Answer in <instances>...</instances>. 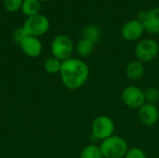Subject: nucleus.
Here are the masks:
<instances>
[{"instance_id":"39448f33","label":"nucleus","mask_w":159,"mask_h":158,"mask_svg":"<svg viewBox=\"0 0 159 158\" xmlns=\"http://www.w3.org/2000/svg\"><path fill=\"white\" fill-rule=\"evenodd\" d=\"M115 128L116 126L112 118L107 115H99L91 123L92 136L96 140L103 141L114 135Z\"/></svg>"},{"instance_id":"6ab92c4d","label":"nucleus","mask_w":159,"mask_h":158,"mask_svg":"<svg viewBox=\"0 0 159 158\" xmlns=\"http://www.w3.org/2000/svg\"><path fill=\"white\" fill-rule=\"evenodd\" d=\"M23 0H3L4 7L8 12H16L21 8Z\"/></svg>"},{"instance_id":"dca6fc26","label":"nucleus","mask_w":159,"mask_h":158,"mask_svg":"<svg viewBox=\"0 0 159 158\" xmlns=\"http://www.w3.org/2000/svg\"><path fill=\"white\" fill-rule=\"evenodd\" d=\"M80 158H104L100 146L89 144L84 147L80 153Z\"/></svg>"},{"instance_id":"20e7f679","label":"nucleus","mask_w":159,"mask_h":158,"mask_svg":"<svg viewBox=\"0 0 159 158\" xmlns=\"http://www.w3.org/2000/svg\"><path fill=\"white\" fill-rule=\"evenodd\" d=\"M52 56L63 61L70 59L74 51V43L72 39L65 34H59L51 42Z\"/></svg>"},{"instance_id":"423d86ee","label":"nucleus","mask_w":159,"mask_h":158,"mask_svg":"<svg viewBox=\"0 0 159 158\" xmlns=\"http://www.w3.org/2000/svg\"><path fill=\"white\" fill-rule=\"evenodd\" d=\"M22 28L27 35L38 37L45 34L48 31L49 20L46 16L37 14L32 17H28L24 21Z\"/></svg>"},{"instance_id":"a211bd4d","label":"nucleus","mask_w":159,"mask_h":158,"mask_svg":"<svg viewBox=\"0 0 159 158\" xmlns=\"http://www.w3.org/2000/svg\"><path fill=\"white\" fill-rule=\"evenodd\" d=\"M143 92H144V98H145L146 102L156 104L159 101L158 88H157V87H149L145 90H143Z\"/></svg>"},{"instance_id":"f257e3e1","label":"nucleus","mask_w":159,"mask_h":158,"mask_svg":"<svg viewBox=\"0 0 159 158\" xmlns=\"http://www.w3.org/2000/svg\"><path fill=\"white\" fill-rule=\"evenodd\" d=\"M60 74L62 84L67 88L74 90L86 84L89 76V68L85 61L70 58L62 61Z\"/></svg>"},{"instance_id":"4468645a","label":"nucleus","mask_w":159,"mask_h":158,"mask_svg":"<svg viewBox=\"0 0 159 158\" xmlns=\"http://www.w3.org/2000/svg\"><path fill=\"white\" fill-rule=\"evenodd\" d=\"M94 46L95 44L92 43L91 41L85 39V38H81L75 47V50L80 57L86 58V57H89L93 52Z\"/></svg>"},{"instance_id":"f3484780","label":"nucleus","mask_w":159,"mask_h":158,"mask_svg":"<svg viewBox=\"0 0 159 158\" xmlns=\"http://www.w3.org/2000/svg\"><path fill=\"white\" fill-rule=\"evenodd\" d=\"M61 64H62L61 61H60L59 59L52 56L46 60V61L44 63V68L48 74H58L61 72Z\"/></svg>"},{"instance_id":"f8f14e48","label":"nucleus","mask_w":159,"mask_h":158,"mask_svg":"<svg viewBox=\"0 0 159 158\" xmlns=\"http://www.w3.org/2000/svg\"><path fill=\"white\" fill-rule=\"evenodd\" d=\"M145 72L144 63L135 60L130 61L126 67V75L130 80H139L143 77Z\"/></svg>"},{"instance_id":"0eeeda50","label":"nucleus","mask_w":159,"mask_h":158,"mask_svg":"<svg viewBox=\"0 0 159 158\" xmlns=\"http://www.w3.org/2000/svg\"><path fill=\"white\" fill-rule=\"evenodd\" d=\"M121 98L124 104L131 109H140L146 102L143 90L136 86L126 87L122 91Z\"/></svg>"},{"instance_id":"1a4fd4ad","label":"nucleus","mask_w":159,"mask_h":158,"mask_svg":"<svg viewBox=\"0 0 159 158\" xmlns=\"http://www.w3.org/2000/svg\"><path fill=\"white\" fill-rule=\"evenodd\" d=\"M144 31L142 21L138 19H133L123 25L121 29V35L127 41H137L143 36Z\"/></svg>"},{"instance_id":"2eb2a0df","label":"nucleus","mask_w":159,"mask_h":158,"mask_svg":"<svg viewBox=\"0 0 159 158\" xmlns=\"http://www.w3.org/2000/svg\"><path fill=\"white\" fill-rule=\"evenodd\" d=\"M40 1L39 0H23L21 6V11L27 17H32L39 14Z\"/></svg>"},{"instance_id":"9d476101","label":"nucleus","mask_w":159,"mask_h":158,"mask_svg":"<svg viewBox=\"0 0 159 158\" xmlns=\"http://www.w3.org/2000/svg\"><path fill=\"white\" fill-rule=\"evenodd\" d=\"M138 117L141 123L146 127H152L159 119V110L157 106L153 103L145 102L138 109Z\"/></svg>"},{"instance_id":"4be33fe9","label":"nucleus","mask_w":159,"mask_h":158,"mask_svg":"<svg viewBox=\"0 0 159 158\" xmlns=\"http://www.w3.org/2000/svg\"><path fill=\"white\" fill-rule=\"evenodd\" d=\"M39 1H49V0H39Z\"/></svg>"},{"instance_id":"9b49d317","label":"nucleus","mask_w":159,"mask_h":158,"mask_svg":"<svg viewBox=\"0 0 159 158\" xmlns=\"http://www.w3.org/2000/svg\"><path fill=\"white\" fill-rule=\"evenodd\" d=\"M23 53L31 58L38 57L42 52V44L37 37L27 35L20 44Z\"/></svg>"},{"instance_id":"7ed1b4c3","label":"nucleus","mask_w":159,"mask_h":158,"mask_svg":"<svg viewBox=\"0 0 159 158\" xmlns=\"http://www.w3.org/2000/svg\"><path fill=\"white\" fill-rule=\"evenodd\" d=\"M159 53L157 42L152 38H145L139 41L135 47L134 54L138 61L146 63L155 60Z\"/></svg>"},{"instance_id":"412c9836","label":"nucleus","mask_w":159,"mask_h":158,"mask_svg":"<svg viewBox=\"0 0 159 158\" xmlns=\"http://www.w3.org/2000/svg\"><path fill=\"white\" fill-rule=\"evenodd\" d=\"M26 36H27V34H26L25 31L23 30V28H18V29L14 32V34H13L14 40H15L19 45L20 44V42H21Z\"/></svg>"},{"instance_id":"ddd939ff","label":"nucleus","mask_w":159,"mask_h":158,"mask_svg":"<svg viewBox=\"0 0 159 158\" xmlns=\"http://www.w3.org/2000/svg\"><path fill=\"white\" fill-rule=\"evenodd\" d=\"M82 38L88 39L92 43L96 44L101 39V30L97 25L89 24L87 25L82 31Z\"/></svg>"},{"instance_id":"f03ea898","label":"nucleus","mask_w":159,"mask_h":158,"mask_svg":"<svg viewBox=\"0 0 159 158\" xmlns=\"http://www.w3.org/2000/svg\"><path fill=\"white\" fill-rule=\"evenodd\" d=\"M100 148L104 158H124L129 150L128 142L116 135L102 141Z\"/></svg>"},{"instance_id":"aec40b11","label":"nucleus","mask_w":159,"mask_h":158,"mask_svg":"<svg viewBox=\"0 0 159 158\" xmlns=\"http://www.w3.org/2000/svg\"><path fill=\"white\" fill-rule=\"evenodd\" d=\"M124 158H147L145 153L138 147L129 148L127 154L125 155Z\"/></svg>"},{"instance_id":"6e6552de","label":"nucleus","mask_w":159,"mask_h":158,"mask_svg":"<svg viewBox=\"0 0 159 158\" xmlns=\"http://www.w3.org/2000/svg\"><path fill=\"white\" fill-rule=\"evenodd\" d=\"M138 20L142 21L144 30L149 34L159 33V7H154L149 11H142Z\"/></svg>"}]
</instances>
